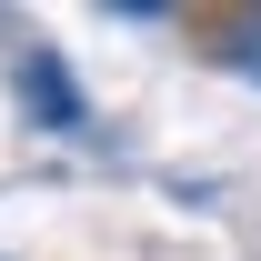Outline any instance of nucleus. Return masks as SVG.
<instances>
[{
    "instance_id": "nucleus-1",
    "label": "nucleus",
    "mask_w": 261,
    "mask_h": 261,
    "mask_svg": "<svg viewBox=\"0 0 261 261\" xmlns=\"http://www.w3.org/2000/svg\"><path fill=\"white\" fill-rule=\"evenodd\" d=\"M20 111H31L40 130H91V100H81V81H70V61L61 50H20Z\"/></svg>"
},
{
    "instance_id": "nucleus-2",
    "label": "nucleus",
    "mask_w": 261,
    "mask_h": 261,
    "mask_svg": "<svg viewBox=\"0 0 261 261\" xmlns=\"http://www.w3.org/2000/svg\"><path fill=\"white\" fill-rule=\"evenodd\" d=\"M211 50H221V70H241V81H261V0H241V10H221V31H211Z\"/></svg>"
},
{
    "instance_id": "nucleus-3",
    "label": "nucleus",
    "mask_w": 261,
    "mask_h": 261,
    "mask_svg": "<svg viewBox=\"0 0 261 261\" xmlns=\"http://www.w3.org/2000/svg\"><path fill=\"white\" fill-rule=\"evenodd\" d=\"M0 261H10V251H0Z\"/></svg>"
}]
</instances>
